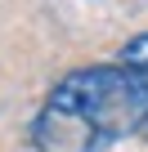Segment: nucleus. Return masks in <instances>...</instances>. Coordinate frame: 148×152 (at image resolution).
Returning a JSON list of instances; mask_svg holds the SVG:
<instances>
[{
	"mask_svg": "<svg viewBox=\"0 0 148 152\" xmlns=\"http://www.w3.org/2000/svg\"><path fill=\"white\" fill-rule=\"evenodd\" d=\"M148 130V81L126 63L77 67L32 116L36 152H108Z\"/></svg>",
	"mask_w": 148,
	"mask_h": 152,
	"instance_id": "obj_1",
	"label": "nucleus"
},
{
	"mask_svg": "<svg viewBox=\"0 0 148 152\" xmlns=\"http://www.w3.org/2000/svg\"><path fill=\"white\" fill-rule=\"evenodd\" d=\"M117 63L135 67L144 81H148V31H144V36H135V40H126V45H121V54H117ZM144 134H148V130H144Z\"/></svg>",
	"mask_w": 148,
	"mask_h": 152,
	"instance_id": "obj_2",
	"label": "nucleus"
}]
</instances>
